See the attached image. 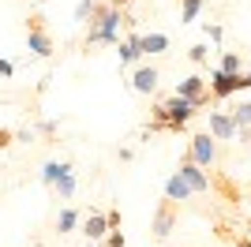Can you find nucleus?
I'll use <instances>...</instances> for the list:
<instances>
[{
  "label": "nucleus",
  "mask_w": 251,
  "mask_h": 247,
  "mask_svg": "<svg viewBox=\"0 0 251 247\" xmlns=\"http://www.w3.org/2000/svg\"><path fill=\"white\" fill-rule=\"evenodd\" d=\"M120 26H135V19H131L127 11H116V8H109V4H101V11L86 23L83 45L86 49H90V45H120Z\"/></svg>",
  "instance_id": "obj_1"
},
{
  "label": "nucleus",
  "mask_w": 251,
  "mask_h": 247,
  "mask_svg": "<svg viewBox=\"0 0 251 247\" xmlns=\"http://www.w3.org/2000/svg\"><path fill=\"white\" fill-rule=\"evenodd\" d=\"M26 49L34 56H52V38H49V26H45V15L42 11H30L26 15Z\"/></svg>",
  "instance_id": "obj_2"
},
{
  "label": "nucleus",
  "mask_w": 251,
  "mask_h": 247,
  "mask_svg": "<svg viewBox=\"0 0 251 247\" xmlns=\"http://www.w3.org/2000/svg\"><path fill=\"white\" fill-rule=\"evenodd\" d=\"M176 225H180V202H173V198H161V202H157V210H154V221H150V232H154V240H169Z\"/></svg>",
  "instance_id": "obj_3"
},
{
  "label": "nucleus",
  "mask_w": 251,
  "mask_h": 247,
  "mask_svg": "<svg viewBox=\"0 0 251 247\" xmlns=\"http://www.w3.org/2000/svg\"><path fill=\"white\" fill-rule=\"evenodd\" d=\"M176 98L191 101L199 113L206 109L210 101H214V98H210V86H206V79H202V75H188V79H180V82H176Z\"/></svg>",
  "instance_id": "obj_4"
},
{
  "label": "nucleus",
  "mask_w": 251,
  "mask_h": 247,
  "mask_svg": "<svg viewBox=\"0 0 251 247\" xmlns=\"http://www.w3.org/2000/svg\"><path fill=\"white\" fill-rule=\"evenodd\" d=\"M188 154L199 169H214V161H218V143L210 139V131H195L188 139Z\"/></svg>",
  "instance_id": "obj_5"
},
{
  "label": "nucleus",
  "mask_w": 251,
  "mask_h": 247,
  "mask_svg": "<svg viewBox=\"0 0 251 247\" xmlns=\"http://www.w3.org/2000/svg\"><path fill=\"white\" fill-rule=\"evenodd\" d=\"M176 176L191 187V195H206V191H210V176H206V169H199V165L191 161L188 150H184V157H180V165H176Z\"/></svg>",
  "instance_id": "obj_6"
},
{
  "label": "nucleus",
  "mask_w": 251,
  "mask_h": 247,
  "mask_svg": "<svg viewBox=\"0 0 251 247\" xmlns=\"http://www.w3.org/2000/svg\"><path fill=\"white\" fill-rule=\"evenodd\" d=\"M206 86H210V98L214 101H225V98H232V94H240V75H225V72H210V79H206Z\"/></svg>",
  "instance_id": "obj_7"
},
{
  "label": "nucleus",
  "mask_w": 251,
  "mask_h": 247,
  "mask_svg": "<svg viewBox=\"0 0 251 247\" xmlns=\"http://www.w3.org/2000/svg\"><path fill=\"white\" fill-rule=\"evenodd\" d=\"M210 139H236V127H232V116L221 113V109H210Z\"/></svg>",
  "instance_id": "obj_8"
},
{
  "label": "nucleus",
  "mask_w": 251,
  "mask_h": 247,
  "mask_svg": "<svg viewBox=\"0 0 251 247\" xmlns=\"http://www.w3.org/2000/svg\"><path fill=\"white\" fill-rule=\"evenodd\" d=\"M83 236H86V244H101L105 236H109V221H105V214H86V221H83Z\"/></svg>",
  "instance_id": "obj_9"
},
{
  "label": "nucleus",
  "mask_w": 251,
  "mask_h": 247,
  "mask_svg": "<svg viewBox=\"0 0 251 247\" xmlns=\"http://www.w3.org/2000/svg\"><path fill=\"white\" fill-rule=\"evenodd\" d=\"M131 90H135V94H154L157 90V68H154V64L135 68V75H131Z\"/></svg>",
  "instance_id": "obj_10"
},
{
  "label": "nucleus",
  "mask_w": 251,
  "mask_h": 247,
  "mask_svg": "<svg viewBox=\"0 0 251 247\" xmlns=\"http://www.w3.org/2000/svg\"><path fill=\"white\" fill-rule=\"evenodd\" d=\"M116 52H120V68H127V64H135L139 56H143V49H139V34H135V30H127V38H120Z\"/></svg>",
  "instance_id": "obj_11"
},
{
  "label": "nucleus",
  "mask_w": 251,
  "mask_h": 247,
  "mask_svg": "<svg viewBox=\"0 0 251 247\" xmlns=\"http://www.w3.org/2000/svg\"><path fill=\"white\" fill-rule=\"evenodd\" d=\"M139 49H143V56H157V52H165L169 49V34H161V30L139 34Z\"/></svg>",
  "instance_id": "obj_12"
},
{
  "label": "nucleus",
  "mask_w": 251,
  "mask_h": 247,
  "mask_svg": "<svg viewBox=\"0 0 251 247\" xmlns=\"http://www.w3.org/2000/svg\"><path fill=\"white\" fill-rule=\"evenodd\" d=\"M232 127H236V139L240 143H248V135H251V101H240V109H232Z\"/></svg>",
  "instance_id": "obj_13"
},
{
  "label": "nucleus",
  "mask_w": 251,
  "mask_h": 247,
  "mask_svg": "<svg viewBox=\"0 0 251 247\" xmlns=\"http://www.w3.org/2000/svg\"><path fill=\"white\" fill-rule=\"evenodd\" d=\"M64 173H72V161H45V165H42V184L52 187Z\"/></svg>",
  "instance_id": "obj_14"
},
{
  "label": "nucleus",
  "mask_w": 251,
  "mask_h": 247,
  "mask_svg": "<svg viewBox=\"0 0 251 247\" xmlns=\"http://www.w3.org/2000/svg\"><path fill=\"white\" fill-rule=\"evenodd\" d=\"M165 198H173V202H184V198H191V187L184 184L176 173H173V176L165 180Z\"/></svg>",
  "instance_id": "obj_15"
},
{
  "label": "nucleus",
  "mask_w": 251,
  "mask_h": 247,
  "mask_svg": "<svg viewBox=\"0 0 251 247\" xmlns=\"http://www.w3.org/2000/svg\"><path fill=\"white\" fill-rule=\"evenodd\" d=\"M101 4L105 0H79V4H75V23H90L98 11H101Z\"/></svg>",
  "instance_id": "obj_16"
},
{
  "label": "nucleus",
  "mask_w": 251,
  "mask_h": 247,
  "mask_svg": "<svg viewBox=\"0 0 251 247\" xmlns=\"http://www.w3.org/2000/svg\"><path fill=\"white\" fill-rule=\"evenodd\" d=\"M176 4H180V23L199 19V11L206 8V0H176Z\"/></svg>",
  "instance_id": "obj_17"
},
{
  "label": "nucleus",
  "mask_w": 251,
  "mask_h": 247,
  "mask_svg": "<svg viewBox=\"0 0 251 247\" xmlns=\"http://www.w3.org/2000/svg\"><path fill=\"white\" fill-rule=\"evenodd\" d=\"M52 191H56L60 198H72V195H75V169H72V173H64L60 180L52 184Z\"/></svg>",
  "instance_id": "obj_18"
},
{
  "label": "nucleus",
  "mask_w": 251,
  "mask_h": 247,
  "mask_svg": "<svg viewBox=\"0 0 251 247\" xmlns=\"http://www.w3.org/2000/svg\"><path fill=\"white\" fill-rule=\"evenodd\" d=\"M218 72H225V75H244V72H240V52H225V56H221V64H218Z\"/></svg>",
  "instance_id": "obj_19"
},
{
  "label": "nucleus",
  "mask_w": 251,
  "mask_h": 247,
  "mask_svg": "<svg viewBox=\"0 0 251 247\" xmlns=\"http://www.w3.org/2000/svg\"><path fill=\"white\" fill-rule=\"evenodd\" d=\"M75 225H79V214H75V210H60V217H56V232H72Z\"/></svg>",
  "instance_id": "obj_20"
},
{
  "label": "nucleus",
  "mask_w": 251,
  "mask_h": 247,
  "mask_svg": "<svg viewBox=\"0 0 251 247\" xmlns=\"http://www.w3.org/2000/svg\"><path fill=\"white\" fill-rule=\"evenodd\" d=\"M105 247H127L124 228H109V236H105Z\"/></svg>",
  "instance_id": "obj_21"
},
{
  "label": "nucleus",
  "mask_w": 251,
  "mask_h": 247,
  "mask_svg": "<svg viewBox=\"0 0 251 247\" xmlns=\"http://www.w3.org/2000/svg\"><path fill=\"white\" fill-rule=\"evenodd\" d=\"M188 56H191V60H195V64H206L210 49H206V45H191V49H188Z\"/></svg>",
  "instance_id": "obj_22"
},
{
  "label": "nucleus",
  "mask_w": 251,
  "mask_h": 247,
  "mask_svg": "<svg viewBox=\"0 0 251 247\" xmlns=\"http://www.w3.org/2000/svg\"><path fill=\"white\" fill-rule=\"evenodd\" d=\"M11 143H15V131H11V127H0V150H8Z\"/></svg>",
  "instance_id": "obj_23"
},
{
  "label": "nucleus",
  "mask_w": 251,
  "mask_h": 247,
  "mask_svg": "<svg viewBox=\"0 0 251 247\" xmlns=\"http://www.w3.org/2000/svg\"><path fill=\"white\" fill-rule=\"evenodd\" d=\"M105 221H109V228H120V210L109 206V210H105Z\"/></svg>",
  "instance_id": "obj_24"
},
{
  "label": "nucleus",
  "mask_w": 251,
  "mask_h": 247,
  "mask_svg": "<svg viewBox=\"0 0 251 247\" xmlns=\"http://www.w3.org/2000/svg\"><path fill=\"white\" fill-rule=\"evenodd\" d=\"M206 38L210 41H221V38H225V30H221L218 23H206Z\"/></svg>",
  "instance_id": "obj_25"
},
{
  "label": "nucleus",
  "mask_w": 251,
  "mask_h": 247,
  "mask_svg": "<svg viewBox=\"0 0 251 247\" xmlns=\"http://www.w3.org/2000/svg\"><path fill=\"white\" fill-rule=\"evenodd\" d=\"M11 75H15V64H11V60H4V56H0V79H11Z\"/></svg>",
  "instance_id": "obj_26"
},
{
  "label": "nucleus",
  "mask_w": 251,
  "mask_h": 247,
  "mask_svg": "<svg viewBox=\"0 0 251 247\" xmlns=\"http://www.w3.org/2000/svg\"><path fill=\"white\" fill-rule=\"evenodd\" d=\"M38 131H42V135H56V120H42V124H38Z\"/></svg>",
  "instance_id": "obj_27"
},
{
  "label": "nucleus",
  "mask_w": 251,
  "mask_h": 247,
  "mask_svg": "<svg viewBox=\"0 0 251 247\" xmlns=\"http://www.w3.org/2000/svg\"><path fill=\"white\" fill-rule=\"evenodd\" d=\"M105 4H109V8H116V11H127V4H131V0H105Z\"/></svg>",
  "instance_id": "obj_28"
},
{
  "label": "nucleus",
  "mask_w": 251,
  "mask_h": 247,
  "mask_svg": "<svg viewBox=\"0 0 251 247\" xmlns=\"http://www.w3.org/2000/svg\"><path fill=\"white\" fill-rule=\"evenodd\" d=\"M240 90H251V72H248V75H240Z\"/></svg>",
  "instance_id": "obj_29"
},
{
  "label": "nucleus",
  "mask_w": 251,
  "mask_h": 247,
  "mask_svg": "<svg viewBox=\"0 0 251 247\" xmlns=\"http://www.w3.org/2000/svg\"><path fill=\"white\" fill-rule=\"evenodd\" d=\"M232 247H251V240L248 236H236V240H232Z\"/></svg>",
  "instance_id": "obj_30"
},
{
  "label": "nucleus",
  "mask_w": 251,
  "mask_h": 247,
  "mask_svg": "<svg viewBox=\"0 0 251 247\" xmlns=\"http://www.w3.org/2000/svg\"><path fill=\"white\" fill-rule=\"evenodd\" d=\"M86 247H98V244H86Z\"/></svg>",
  "instance_id": "obj_31"
}]
</instances>
